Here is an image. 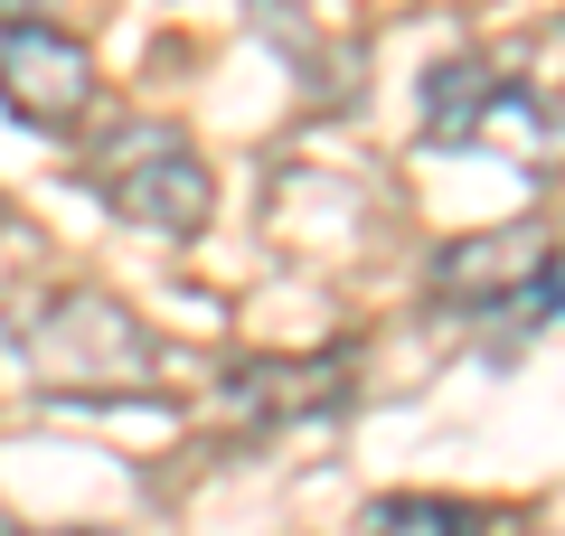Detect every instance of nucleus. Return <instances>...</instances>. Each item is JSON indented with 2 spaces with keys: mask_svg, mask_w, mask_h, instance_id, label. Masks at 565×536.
Segmentation results:
<instances>
[{
  "mask_svg": "<svg viewBox=\"0 0 565 536\" xmlns=\"http://www.w3.org/2000/svg\"><path fill=\"white\" fill-rule=\"evenodd\" d=\"M20 357L57 396H141L151 386V330L104 292H57L20 320Z\"/></svg>",
  "mask_w": 565,
  "mask_h": 536,
  "instance_id": "nucleus-1",
  "label": "nucleus"
},
{
  "mask_svg": "<svg viewBox=\"0 0 565 536\" xmlns=\"http://www.w3.org/2000/svg\"><path fill=\"white\" fill-rule=\"evenodd\" d=\"M95 189H104L114 217L151 226V236H199L207 207H217V179H207L199 141L180 122H122L95 151Z\"/></svg>",
  "mask_w": 565,
  "mask_h": 536,
  "instance_id": "nucleus-2",
  "label": "nucleus"
},
{
  "mask_svg": "<svg viewBox=\"0 0 565 536\" xmlns=\"http://www.w3.org/2000/svg\"><path fill=\"white\" fill-rule=\"evenodd\" d=\"M424 132L471 141V151H509L519 170H546V160H556V114H546V95L490 76L481 57H444L424 76Z\"/></svg>",
  "mask_w": 565,
  "mask_h": 536,
  "instance_id": "nucleus-3",
  "label": "nucleus"
},
{
  "mask_svg": "<svg viewBox=\"0 0 565 536\" xmlns=\"http://www.w3.org/2000/svg\"><path fill=\"white\" fill-rule=\"evenodd\" d=\"M434 292L452 311H556V236L546 226H490V236H462L434 255Z\"/></svg>",
  "mask_w": 565,
  "mask_h": 536,
  "instance_id": "nucleus-4",
  "label": "nucleus"
},
{
  "mask_svg": "<svg viewBox=\"0 0 565 536\" xmlns=\"http://www.w3.org/2000/svg\"><path fill=\"white\" fill-rule=\"evenodd\" d=\"M95 104V57L76 39H57L47 20L0 29V114L29 122V132H66V122Z\"/></svg>",
  "mask_w": 565,
  "mask_h": 536,
  "instance_id": "nucleus-5",
  "label": "nucleus"
},
{
  "mask_svg": "<svg viewBox=\"0 0 565 536\" xmlns=\"http://www.w3.org/2000/svg\"><path fill=\"white\" fill-rule=\"evenodd\" d=\"M340 357H264V367H236L226 377V415L245 424H274V415H321L340 405Z\"/></svg>",
  "mask_w": 565,
  "mask_h": 536,
  "instance_id": "nucleus-6",
  "label": "nucleus"
},
{
  "mask_svg": "<svg viewBox=\"0 0 565 536\" xmlns=\"http://www.w3.org/2000/svg\"><path fill=\"white\" fill-rule=\"evenodd\" d=\"M359 536H471V508L452 499H424V490H396L359 517Z\"/></svg>",
  "mask_w": 565,
  "mask_h": 536,
  "instance_id": "nucleus-7",
  "label": "nucleus"
},
{
  "mask_svg": "<svg viewBox=\"0 0 565 536\" xmlns=\"http://www.w3.org/2000/svg\"><path fill=\"white\" fill-rule=\"evenodd\" d=\"M47 0H0V29H20V20H39Z\"/></svg>",
  "mask_w": 565,
  "mask_h": 536,
  "instance_id": "nucleus-8",
  "label": "nucleus"
},
{
  "mask_svg": "<svg viewBox=\"0 0 565 536\" xmlns=\"http://www.w3.org/2000/svg\"><path fill=\"white\" fill-rule=\"evenodd\" d=\"M0 226H10V207H0Z\"/></svg>",
  "mask_w": 565,
  "mask_h": 536,
  "instance_id": "nucleus-9",
  "label": "nucleus"
}]
</instances>
